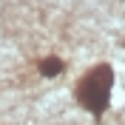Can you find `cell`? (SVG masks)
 <instances>
[{"label":"cell","mask_w":125,"mask_h":125,"mask_svg":"<svg viewBox=\"0 0 125 125\" xmlns=\"http://www.w3.org/2000/svg\"><path fill=\"white\" fill-rule=\"evenodd\" d=\"M114 68L108 62H97L91 68H85L77 80V88H74V100L85 114L91 117H102L111 105V91H114Z\"/></svg>","instance_id":"cell-1"},{"label":"cell","mask_w":125,"mask_h":125,"mask_svg":"<svg viewBox=\"0 0 125 125\" xmlns=\"http://www.w3.org/2000/svg\"><path fill=\"white\" fill-rule=\"evenodd\" d=\"M62 68H65V62H62L60 57H54V54L43 57V60L37 62V71H40L46 80H51V77H57V74H62Z\"/></svg>","instance_id":"cell-2"}]
</instances>
